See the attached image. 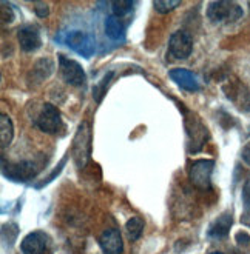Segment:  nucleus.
I'll use <instances>...</instances> for the list:
<instances>
[{"mask_svg": "<svg viewBox=\"0 0 250 254\" xmlns=\"http://www.w3.org/2000/svg\"><path fill=\"white\" fill-rule=\"evenodd\" d=\"M241 16L243 8L235 2L218 0V2H210L207 6V17L213 23H232L241 19Z\"/></svg>", "mask_w": 250, "mask_h": 254, "instance_id": "f257e3e1", "label": "nucleus"}, {"mask_svg": "<svg viewBox=\"0 0 250 254\" xmlns=\"http://www.w3.org/2000/svg\"><path fill=\"white\" fill-rule=\"evenodd\" d=\"M215 168L213 160H195L190 167V182L199 190H209L212 185V173Z\"/></svg>", "mask_w": 250, "mask_h": 254, "instance_id": "f03ea898", "label": "nucleus"}, {"mask_svg": "<svg viewBox=\"0 0 250 254\" xmlns=\"http://www.w3.org/2000/svg\"><path fill=\"white\" fill-rule=\"evenodd\" d=\"M59 69H61L62 77L68 85H73V86L85 85V82H86L85 69L76 61H73V59H68L61 54L59 56Z\"/></svg>", "mask_w": 250, "mask_h": 254, "instance_id": "7ed1b4c3", "label": "nucleus"}, {"mask_svg": "<svg viewBox=\"0 0 250 254\" xmlns=\"http://www.w3.org/2000/svg\"><path fill=\"white\" fill-rule=\"evenodd\" d=\"M65 43L82 57H90L94 53V39L91 37V34L79 31V29L67 33Z\"/></svg>", "mask_w": 250, "mask_h": 254, "instance_id": "20e7f679", "label": "nucleus"}, {"mask_svg": "<svg viewBox=\"0 0 250 254\" xmlns=\"http://www.w3.org/2000/svg\"><path fill=\"white\" fill-rule=\"evenodd\" d=\"M168 51L174 59H187L193 51V40L184 29H179L171 34L170 42H168Z\"/></svg>", "mask_w": 250, "mask_h": 254, "instance_id": "39448f33", "label": "nucleus"}, {"mask_svg": "<svg viewBox=\"0 0 250 254\" xmlns=\"http://www.w3.org/2000/svg\"><path fill=\"white\" fill-rule=\"evenodd\" d=\"M36 125L40 131L43 132H48V134H54L59 131L62 125V119H61V113L59 110L51 105V103H45L37 117Z\"/></svg>", "mask_w": 250, "mask_h": 254, "instance_id": "423d86ee", "label": "nucleus"}, {"mask_svg": "<svg viewBox=\"0 0 250 254\" xmlns=\"http://www.w3.org/2000/svg\"><path fill=\"white\" fill-rule=\"evenodd\" d=\"M17 40H19V45H20V50L25 51V53L37 51L42 47L39 29L36 26H33V25L22 26L17 31Z\"/></svg>", "mask_w": 250, "mask_h": 254, "instance_id": "0eeeda50", "label": "nucleus"}, {"mask_svg": "<svg viewBox=\"0 0 250 254\" xmlns=\"http://www.w3.org/2000/svg\"><path fill=\"white\" fill-rule=\"evenodd\" d=\"M48 237L42 231H33L23 237L20 250L23 254H43L47 250Z\"/></svg>", "mask_w": 250, "mask_h": 254, "instance_id": "6e6552de", "label": "nucleus"}, {"mask_svg": "<svg viewBox=\"0 0 250 254\" xmlns=\"http://www.w3.org/2000/svg\"><path fill=\"white\" fill-rule=\"evenodd\" d=\"M99 245L105 254H122L124 251V242H122V236L121 233L110 228L105 230L99 237Z\"/></svg>", "mask_w": 250, "mask_h": 254, "instance_id": "1a4fd4ad", "label": "nucleus"}, {"mask_svg": "<svg viewBox=\"0 0 250 254\" xmlns=\"http://www.w3.org/2000/svg\"><path fill=\"white\" fill-rule=\"evenodd\" d=\"M168 76L173 82H176L181 88L187 89V91H198L199 89L198 77L192 71H188L185 68H173L170 69Z\"/></svg>", "mask_w": 250, "mask_h": 254, "instance_id": "9d476101", "label": "nucleus"}, {"mask_svg": "<svg viewBox=\"0 0 250 254\" xmlns=\"http://www.w3.org/2000/svg\"><path fill=\"white\" fill-rule=\"evenodd\" d=\"M88 137H90V128H88L86 124H83V125L79 128L78 136H76V139L81 140V145H79V143H75V148H73V154H75V160H76V163H78V167H79V168L83 167L85 163H86V160H88V157L83 154V149H86L88 153L91 151V140H88V142L83 143V140H86Z\"/></svg>", "mask_w": 250, "mask_h": 254, "instance_id": "9b49d317", "label": "nucleus"}, {"mask_svg": "<svg viewBox=\"0 0 250 254\" xmlns=\"http://www.w3.org/2000/svg\"><path fill=\"white\" fill-rule=\"evenodd\" d=\"M105 34L113 42L124 40L125 39V25H124L122 19L114 16V14L108 16L105 19Z\"/></svg>", "mask_w": 250, "mask_h": 254, "instance_id": "f8f14e48", "label": "nucleus"}, {"mask_svg": "<svg viewBox=\"0 0 250 254\" xmlns=\"http://www.w3.org/2000/svg\"><path fill=\"white\" fill-rule=\"evenodd\" d=\"M232 227V214L230 213H224L219 216L209 230V236L213 239H223L229 234Z\"/></svg>", "mask_w": 250, "mask_h": 254, "instance_id": "ddd939ff", "label": "nucleus"}, {"mask_svg": "<svg viewBox=\"0 0 250 254\" xmlns=\"http://www.w3.org/2000/svg\"><path fill=\"white\" fill-rule=\"evenodd\" d=\"M5 170V176L16 179V181H26L33 174H34V167L29 162H22V163H16V165H9Z\"/></svg>", "mask_w": 250, "mask_h": 254, "instance_id": "4468645a", "label": "nucleus"}, {"mask_svg": "<svg viewBox=\"0 0 250 254\" xmlns=\"http://www.w3.org/2000/svg\"><path fill=\"white\" fill-rule=\"evenodd\" d=\"M14 137V127L11 119L6 114L0 116V145L2 148H6Z\"/></svg>", "mask_w": 250, "mask_h": 254, "instance_id": "2eb2a0df", "label": "nucleus"}, {"mask_svg": "<svg viewBox=\"0 0 250 254\" xmlns=\"http://www.w3.org/2000/svg\"><path fill=\"white\" fill-rule=\"evenodd\" d=\"M125 228H127L130 241H138L144 231V220L141 217H131L128 219Z\"/></svg>", "mask_w": 250, "mask_h": 254, "instance_id": "dca6fc26", "label": "nucleus"}, {"mask_svg": "<svg viewBox=\"0 0 250 254\" xmlns=\"http://www.w3.org/2000/svg\"><path fill=\"white\" fill-rule=\"evenodd\" d=\"M133 2L130 0H116V2H111V8L114 11V16L117 17H122L125 14H128L131 9H133Z\"/></svg>", "mask_w": 250, "mask_h": 254, "instance_id": "f3484780", "label": "nucleus"}, {"mask_svg": "<svg viewBox=\"0 0 250 254\" xmlns=\"http://www.w3.org/2000/svg\"><path fill=\"white\" fill-rule=\"evenodd\" d=\"M179 5H181L179 0H158V2H153V6L159 14L171 12L176 6H179Z\"/></svg>", "mask_w": 250, "mask_h": 254, "instance_id": "a211bd4d", "label": "nucleus"}, {"mask_svg": "<svg viewBox=\"0 0 250 254\" xmlns=\"http://www.w3.org/2000/svg\"><path fill=\"white\" fill-rule=\"evenodd\" d=\"M34 8H36L37 17H40V19L47 17L48 14H50V6H48V3H45V2H37V3H34Z\"/></svg>", "mask_w": 250, "mask_h": 254, "instance_id": "6ab92c4d", "label": "nucleus"}, {"mask_svg": "<svg viewBox=\"0 0 250 254\" xmlns=\"http://www.w3.org/2000/svg\"><path fill=\"white\" fill-rule=\"evenodd\" d=\"M212 254H223V253H219V251H215V253H212Z\"/></svg>", "mask_w": 250, "mask_h": 254, "instance_id": "aec40b11", "label": "nucleus"}]
</instances>
